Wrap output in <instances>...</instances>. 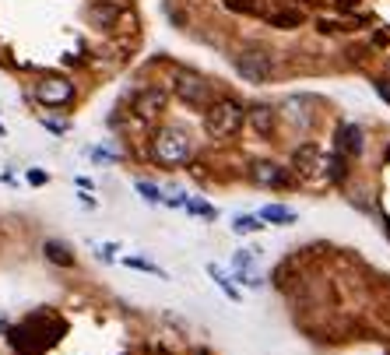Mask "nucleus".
Returning a JSON list of instances; mask_svg holds the SVG:
<instances>
[{
  "mask_svg": "<svg viewBox=\"0 0 390 355\" xmlns=\"http://www.w3.org/2000/svg\"><path fill=\"white\" fill-rule=\"evenodd\" d=\"M246 120V109L236 99H218L204 109V127L211 138H232Z\"/></svg>",
  "mask_w": 390,
  "mask_h": 355,
  "instance_id": "1",
  "label": "nucleus"
},
{
  "mask_svg": "<svg viewBox=\"0 0 390 355\" xmlns=\"http://www.w3.org/2000/svg\"><path fill=\"white\" fill-rule=\"evenodd\" d=\"M151 151H155V158L162 165H183L194 155V141H190V134L183 127H162L155 134V148Z\"/></svg>",
  "mask_w": 390,
  "mask_h": 355,
  "instance_id": "2",
  "label": "nucleus"
},
{
  "mask_svg": "<svg viewBox=\"0 0 390 355\" xmlns=\"http://www.w3.org/2000/svg\"><path fill=\"white\" fill-rule=\"evenodd\" d=\"M236 71L250 81V85H264L271 74H274V56L264 53V49H246L236 56Z\"/></svg>",
  "mask_w": 390,
  "mask_h": 355,
  "instance_id": "3",
  "label": "nucleus"
},
{
  "mask_svg": "<svg viewBox=\"0 0 390 355\" xmlns=\"http://www.w3.org/2000/svg\"><path fill=\"white\" fill-rule=\"evenodd\" d=\"M176 92H180V99L187 102V106H197V109H207L211 106V85L201 78V74H180L176 78Z\"/></svg>",
  "mask_w": 390,
  "mask_h": 355,
  "instance_id": "4",
  "label": "nucleus"
},
{
  "mask_svg": "<svg viewBox=\"0 0 390 355\" xmlns=\"http://www.w3.org/2000/svg\"><path fill=\"white\" fill-rule=\"evenodd\" d=\"M35 99L46 102V106H67L74 99V85L64 81V78H42L35 85Z\"/></svg>",
  "mask_w": 390,
  "mask_h": 355,
  "instance_id": "5",
  "label": "nucleus"
},
{
  "mask_svg": "<svg viewBox=\"0 0 390 355\" xmlns=\"http://www.w3.org/2000/svg\"><path fill=\"white\" fill-rule=\"evenodd\" d=\"M253 180L264 183V187H285L289 172L282 165H274V162H260V165H253Z\"/></svg>",
  "mask_w": 390,
  "mask_h": 355,
  "instance_id": "6",
  "label": "nucleus"
},
{
  "mask_svg": "<svg viewBox=\"0 0 390 355\" xmlns=\"http://www.w3.org/2000/svg\"><path fill=\"white\" fill-rule=\"evenodd\" d=\"M338 148H341L345 155H359V151H362V131H359L355 124H345V127L338 131Z\"/></svg>",
  "mask_w": 390,
  "mask_h": 355,
  "instance_id": "7",
  "label": "nucleus"
},
{
  "mask_svg": "<svg viewBox=\"0 0 390 355\" xmlns=\"http://www.w3.org/2000/svg\"><path fill=\"white\" fill-rule=\"evenodd\" d=\"M246 120L253 124L257 134H271V127H274V109H271V106H253V109L246 113Z\"/></svg>",
  "mask_w": 390,
  "mask_h": 355,
  "instance_id": "8",
  "label": "nucleus"
},
{
  "mask_svg": "<svg viewBox=\"0 0 390 355\" xmlns=\"http://www.w3.org/2000/svg\"><path fill=\"white\" fill-rule=\"evenodd\" d=\"M42 254H46L49 264H57V267H74V254H71L64 243H57V240H49V243L42 247Z\"/></svg>",
  "mask_w": 390,
  "mask_h": 355,
  "instance_id": "9",
  "label": "nucleus"
},
{
  "mask_svg": "<svg viewBox=\"0 0 390 355\" xmlns=\"http://www.w3.org/2000/svg\"><path fill=\"white\" fill-rule=\"evenodd\" d=\"M260 218L271 222V225H289V222H296V211L292 208H282V204H267L260 211Z\"/></svg>",
  "mask_w": 390,
  "mask_h": 355,
  "instance_id": "10",
  "label": "nucleus"
},
{
  "mask_svg": "<svg viewBox=\"0 0 390 355\" xmlns=\"http://www.w3.org/2000/svg\"><path fill=\"white\" fill-rule=\"evenodd\" d=\"M162 102H165V95H162L158 88H148V92L137 99V113H141V116H151V113L162 109Z\"/></svg>",
  "mask_w": 390,
  "mask_h": 355,
  "instance_id": "11",
  "label": "nucleus"
},
{
  "mask_svg": "<svg viewBox=\"0 0 390 355\" xmlns=\"http://www.w3.org/2000/svg\"><path fill=\"white\" fill-rule=\"evenodd\" d=\"M320 165H323V172H327V180H334V183L345 180V158H341V155H330V158H323Z\"/></svg>",
  "mask_w": 390,
  "mask_h": 355,
  "instance_id": "12",
  "label": "nucleus"
},
{
  "mask_svg": "<svg viewBox=\"0 0 390 355\" xmlns=\"http://www.w3.org/2000/svg\"><path fill=\"white\" fill-rule=\"evenodd\" d=\"M207 274H211V278L218 281V288H221V292H226V295H229V299H239V292L232 288V281H229V274H226V271H221L218 264H207Z\"/></svg>",
  "mask_w": 390,
  "mask_h": 355,
  "instance_id": "13",
  "label": "nucleus"
},
{
  "mask_svg": "<svg viewBox=\"0 0 390 355\" xmlns=\"http://www.w3.org/2000/svg\"><path fill=\"white\" fill-rule=\"evenodd\" d=\"M260 222H264L260 215H239V218L232 222V229H236L239 236H250V232H260V229H264Z\"/></svg>",
  "mask_w": 390,
  "mask_h": 355,
  "instance_id": "14",
  "label": "nucleus"
},
{
  "mask_svg": "<svg viewBox=\"0 0 390 355\" xmlns=\"http://www.w3.org/2000/svg\"><path fill=\"white\" fill-rule=\"evenodd\" d=\"M232 267L239 271V278H243V274H253V267H257V250H239L236 261H232Z\"/></svg>",
  "mask_w": 390,
  "mask_h": 355,
  "instance_id": "15",
  "label": "nucleus"
},
{
  "mask_svg": "<svg viewBox=\"0 0 390 355\" xmlns=\"http://www.w3.org/2000/svg\"><path fill=\"white\" fill-rule=\"evenodd\" d=\"M299 22H303V15H296V11L271 15V25H274V28H299Z\"/></svg>",
  "mask_w": 390,
  "mask_h": 355,
  "instance_id": "16",
  "label": "nucleus"
},
{
  "mask_svg": "<svg viewBox=\"0 0 390 355\" xmlns=\"http://www.w3.org/2000/svg\"><path fill=\"white\" fill-rule=\"evenodd\" d=\"M180 208H187V211H194V215H201V218H214V208H211V204H201V201H190L187 194H183V201H180Z\"/></svg>",
  "mask_w": 390,
  "mask_h": 355,
  "instance_id": "17",
  "label": "nucleus"
},
{
  "mask_svg": "<svg viewBox=\"0 0 390 355\" xmlns=\"http://www.w3.org/2000/svg\"><path fill=\"white\" fill-rule=\"evenodd\" d=\"M313 162H316V151H313V145H306L303 151H296V165H299L303 172H313Z\"/></svg>",
  "mask_w": 390,
  "mask_h": 355,
  "instance_id": "18",
  "label": "nucleus"
},
{
  "mask_svg": "<svg viewBox=\"0 0 390 355\" xmlns=\"http://www.w3.org/2000/svg\"><path fill=\"white\" fill-rule=\"evenodd\" d=\"M137 194H141L148 204H162V201H165V197H162V190H158L155 183H144V180L137 183Z\"/></svg>",
  "mask_w": 390,
  "mask_h": 355,
  "instance_id": "19",
  "label": "nucleus"
},
{
  "mask_svg": "<svg viewBox=\"0 0 390 355\" xmlns=\"http://www.w3.org/2000/svg\"><path fill=\"white\" fill-rule=\"evenodd\" d=\"M88 15H92V22H102V25H109V22H117V15H120V11H117V8H102V4H95Z\"/></svg>",
  "mask_w": 390,
  "mask_h": 355,
  "instance_id": "20",
  "label": "nucleus"
},
{
  "mask_svg": "<svg viewBox=\"0 0 390 355\" xmlns=\"http://www.w3.org/2000/svg\"><path fill=\"white\" fill-rule=\"evenodd\" d=\"M229 11H253V0H226Z\"/></svg>",
  "mask_w": 390,
  "mask_h": 355,
  "instance_id": "21",
  "label": "nucleus"
},
{
  "mask_svg": "<svg viewBox=\"0 0 390 355\" xmlns=\"http://www.w3.org/2000/svg\"><path fill=\"white\" fill-rule=\"evenodd\" d=\"M127 264H130V267H141V271H151V274H162L155 264H148V261H137V257H127Z\"/></svg>",
  "mask_w": 390,
  "mask_h": 355,
  "instance_id": "22",
  "label": "nucleus"
},
{
  "mask_svg": "<svg viewBox=\"0 0 390 355\" xmlns=\"http://www.w3.org/2000/svg\"><path fill=\"white\" fill-rule=\"evenodd\" d=\"M28 183H35V187H42V183H46V172H39V169H32V172H28Z\"/></svg>",
  "mask_w": 390,
  "mask_h": 355,
  "instance_id": "23",
  "label": "nucleus"
},
{
  "mask_svg": "<svg viewBox=\"0 0 390 355\" xmlns=\"http://www.w3.org/2000/svg\"><path fill=\"white\" fill-rule=\"evenodd\" d=\"M376 92H380L383 102H390V81H376Z\"/></svg>",
  "mask_w": 390,
  "mask_h": 355,
  "instance_id": "24",
  "label": "nucleus"
},
{
  "mask_svg": "<svg viewBox=\"0 0 390 355\" xmlns=\"http://www.w3.org/2000/svg\"><path fill=\"white\" fill-rule=\"evenodd\" d=\"M92 158H99V162H117V155H113V151H102V148H99V151H92Z\"/></svg>",
  "mask_w": 390,
  "mask_h": 355,
  "instance_id": "25",
  "label": "nucleus"
}]
</instances>
